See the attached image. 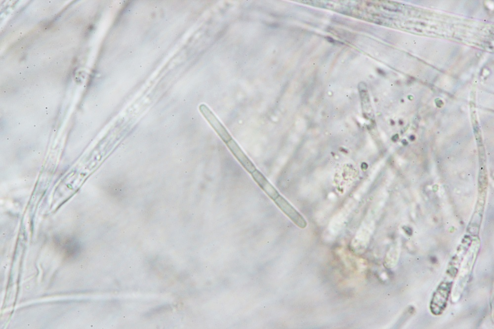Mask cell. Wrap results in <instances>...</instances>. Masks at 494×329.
<instances>
[{
	"label": "cell",
	"instance_id": "6da1fadb",
	"mask_svg": "<svg viewBox=\"0 0 494 329\" xmlns=\"http://www.w3.org/2000/svg\"><path fill=\"white\" fill-rule=\"evenodd\" d=\"M199 110L210 126L225 143L232 139L231 135L225 126L222 124L212 111L206 105L204 104H201L199 106Z\"/></svg>",
	"mask_w": 494,
	"mask_h": 329
},
{
	"label": "cell",
	"instance_id": "7a4b0ae2",
	"mask_svg": "<svg viewBox=\"0 0 494 329\" xmlns=\"http://www.w3.org/2000/svg\"><path fill=\"white\" fill-rule=\"evenodd\" d=\"M275 204L299 227H306L307 222L304 217L283 196Z\"/></svg>",
	"mask_w": 494,
	"mask_h": 329
},
{
	"label": "cell",
	"instance_id": "3957f363",
	"mask_svg": "<svg viewBox=\"0 0 494 329\" xmlns=\"http://www.w3.org/2000/svg\"><path fill=\"white\" fill-rule=\"evenodd\" d=\"M225 144L233 155L248 172L251 174L256 169L254 164L233 138Z\"/></svg>",
	"mask_w": 494,
	"mask_h": 329
},
{
	"label": "cell",
	"instance_id": "277c9868",
	"mask_svg": "<svg viewBox=\"0 0 494 329\" xmlns=\"http://www.w3.org/2000/svg\"><path fill=\"white\" fill-rule=\"evenodd\" d=\"M328 40L330 42H333V41H334L331 38H330V37H329L328 38Z\"/></svg>",
	"mask_w": 494,
	"mask_h": 329
}]
</instances>
